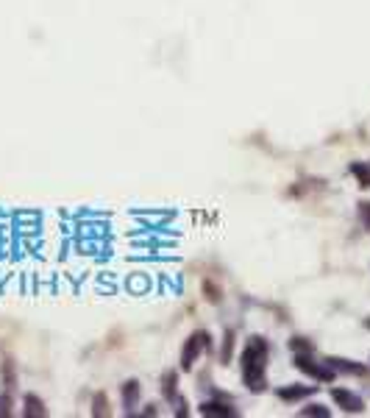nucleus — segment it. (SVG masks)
<instances>
[{
	"label": "nucleus",
	"mask_w": 370,
	"mask_h": 418,
	"mask_svg": "<svg viewBox=\"0 0 370 418\" xmlns=\"http://www.w3.org/2000/svg\"><path fill=\"white\" fill-rule=\"evenodd\" d=\"M329 366H331V368H337V371L356 374V377H362V374H364V366H353L351 360H329Z\"/></svg>",
	"instance_id": "nucleus-5"
},
{
	"label": "nucleus",
	"mask_w": 370,
	"mask_h": 418,
	"mask_svg": "<svg viewBox=\"0 0 370 418\" xmlns=\"http://www.w3.org/2000/svg\"><path fill=\"white\" fill-rule=\"evenodd\" d=\"M265 366H267V343L259 340V337H251L245 352H243V360H240V368H243V379L251 390H262L265 388Z\"/></svg>",
	"instance_id": "nucleus-1"
},
{
	"label": "nucleus",
	"mask_w": 370,
	"mask_h": 418,
	"mask_svg": "<svg viewBox=\"0 0 370 418\" xmlns=\"http://www.w3.org/2000/svg\"><path fill=\"white\" fill-rule=\"evenodd\" d=\"M136 393H139V388H136V382H128L125 388H123V401L131 407L134 401H136Z\"/></svg>",
	"instance_id": "nucleus-9"
},
{
	"label": "nucleus",
	"mask_w": 370,
	"mask_h": 418,
	"mask_svg": "<svg viewBox=\"0 0 370 418\" xmlns=\"http://www.w3.org/2000/svg\"><path fill=\"white\" fill-rule=\"evenodd\" d=\"M331 399L345 410V412H362V399L356 396V393H351V390H342V388H334L331 390Z\"/></svg>",
	"instance_id": "nucleus-3"
},
{
	"label": "nucleus",
	"mask_w": 370,
	"mask_h": 418,
	"mask_svg": "<svg viewBox=\"0 0 370 418\" xmlns=\"http://www.w3.org/2000/svg\"><path fill=\"white\" fill-rule=\"evenodd\" d=\"M25 415H45V407L37 396H28L25 399Z\"/></svg>",
	"instance_id": "nucleus-8"
},
{
	"label": "nucleus",
	"mask_w": 370,
	"mask_h": 418,
	"mask_svg": "<svg viewBox=\"0 0 370 418\" xmlns=\"http://www.w3.org/2000/svg\"><path fill=\"white\" fill-rule=\"evenodd\" d=\"M307 393H312V388H287V390H278V396L281 399H287V401H292V399H298V396H307Z\"/></svg>",
	"instance_id": "nucleus-6"
},
{
	"label": "nucleus",
	"mask_w": 370,
	"mask_h": 418,
	"mask_svg": "<svg viewBox=\"0 0 370 418\" xmlns=\"http://www.w3.org/2000/svg\"><path fill=\"white\" fill-rule=\"evenodd\" d=\"M301 415H329V410H326V407H320V404H312V407H304V410H301Z\"/></svg>",
	"instance_id": "nucleus-10"
},
{
	"label": "nucleus",
	"mask_w": 370,
	"mask_h": 418,
	"mask_svg": "<svg viewBox=\"0 0 370 418\" xmlns=\"http://www.w3.org/2000/svg\"><path fill=\"white\" fill-rule=\"evenodd\" d=\"M209 346V340H206V335H192L189 340H187V346H184V352H181V368L184 371H189L192 366H195V360L201 357V352Z\"/></svg>",
	"instance_id": "nucleus-2"
},
{
	"label": "nucleus",
	"mask_w": 370,
	"mask_h": 418,
	"mask_svg": "<svg viewBox=\"0 0 370 418\" xmlns=\"http://www.w3.org/2000/svg\"><path fill=\"white\" fill-rule=\"evenodd\" d=\"M353 176H359V181H362V187H370V176H367V173H364V170H362L359 165L353 168Z\"/></svg>",
	"instance_id": "nucleus-11"
},
{
	"label": "nucleus",
	"mask_w": 370,
	"mask_h": 418,
	"mask_svg": "<svg viewBox=\"0 0 370 418\" xmlns=\"http://www.w3.org/2000/svg\"><path fill=\"white\" fill-rule=\"evenodd\" d=\"M295 366H298L304 374L315 377V379H323V382H331V379H334V371H331V368H326V366H315L309 357H298V360H295Z\"/></svg>",
	"instance_id": "nucleus-4"
},
{
	"label": "nucleus",
	"mask_w": 370,
	"mask_h": 418,
	"mask_svg": "<svg viewBox=\"0 0 370 418\" xmlns=\"http://www.w3.org/2000/svg\"><path fill=\"white\" fill-rule=\"evenodd\" d=\"M201 412H203V415H226V418H229V415H234V410H223V404H212V401H209V404H203V407H201Z\"/></svg>",
	"instance_id": "nucleus-7"
},
{
	"label": "nucleus",
	"mask_w": 370,
	"mask_h": 418,
	"mask_svg": "<svg viewBox=\"0 0 370 418\" xmlns=\"http://www.w3.org/2000/svg\"><path fill=\"white\" fill-rule=\"evenodd\" d=\"M362 218L370 223V203H362Z\"/></svg>",
	"instance_id": "nucleus-12"
}]
</instances>
